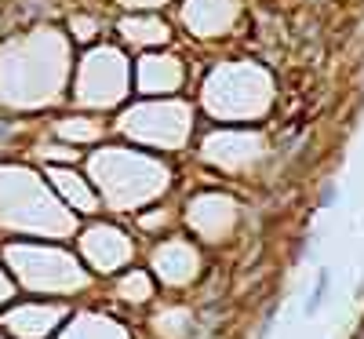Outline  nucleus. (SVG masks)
Returning <instances> with one entry per match:
<instances>
[{
    "label": "nucleus",
    "instance_id": "nucleus-2",
    "mask_svg": "<svg viewBox=\"0 0 364 339\" xmlns=\"http://www.w3.org/2000/svg\"><path fill=\"white\" fill-rule=\"evenodd\" d=\"M336 201H339V190H336V187H324V190H321V208L336 204Z\"/></svg>",
    "mask_w": 364,
    "mask_h": 339
},
{
    "label": "nucleus",
    "instance_id": "nucleus-1",
    "mask_svg": "<svg viewBox=\"0 0 364 339\" xmlns=\"http://www.w3.org/2000/svg\"><path fill=\"white\" fill-rule=\"evenodd\" d=\"M328 285H331V273H328V270H317V285H314L310 299L302 303V314H306V318H317V314H321L324 296H328Z\"/></svg>",
    "mask_w": 364,
    "mask_h": 339
}]
</instances>
